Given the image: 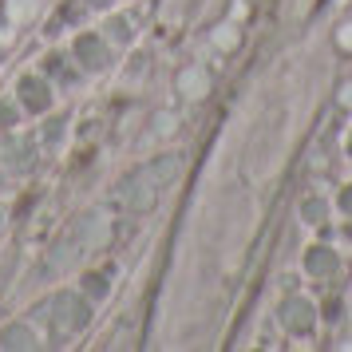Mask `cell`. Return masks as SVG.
Here are the masks:
<instances>
[{
    "mask_svg": "<svg viewBox=\"0 0 352 352\" xmlns=\"http://www.w3.org/2000/svg\"><path fill=\"white\" fill-rule=\"evenodd\" d=\"M175 175H178V159H155V162H146L143 170H135L123 182V202H127V210L131 214H146V210L159 202L162 182H170Z\"/></svg>",
    "mask_w": 352,
    "mask_h": 352,
    "instance_id": "6da1fadb",
    "label": "cell"
},
{
    "mask_svg": "<svg viewBox=\"0 0 352 352\" xmlns=\"http://www.w3.org/2000/svg\"><path fill=\"white\" fill-rule=\"evenodd\" d=\"M44 313H48V324H52V336L56 340H64V336H76L91 320L87 313V301L76 297V293H56L48 305H44Z\"/></svg>",
    "mask_w": 352,
    "mask_h": 352,
    "instance_id": "7a4b0ae2",
    "label": "cell"
},
{
    "mask_svg": "<svg viewBox=\"0 0 352 352\" xmlns=\"http://www.w3.org/2000/svg\"><path fill=\"white\" fill-rule=\"evenodd\" d=\"M281 320H285V329H289V333H309L317 317H313V305H309V301L293 297V301L281 305Z\"/></svg>",
    "mask_w": 352,
    "mask_h": 352,
    "instance_id": "3957f363",
    "label": "cell"
},
{
    "mask_svg": "<svg viewBox=\"0 0 352 352\" xmlns=\"http://www.w3.org/2000/svg\"><path fill=\"white\" fill-rule=\"evenodd\" d=\"M76 56H80V64L87 67V72H99V67L107 64V44H103L96 32H87V36L76 40Z\"/></svg>",
    "mask_w": 352,
    "mask_h": 352,
    "instance_id": "277c9868",
    "label": "cell"
},
{
    "mask_svg": "<svg viewBox=\"0 0 352 352\" xmlns=\"http://www.w3.org/2000/svg\"><path fill=\"white\" fill-rule=\"evenodd\" d=\"M20 99L28 103V111H44V107L52 103V96H48V87H44V80H32V76L20 83Z\"/></svg>",
    "mask_w": 352,
    "mask_h": 352,
    "instance_id": "5b68a950",
    "label": "cell"
},
{
    "mask_svg": "<svg viewBox=\"0 0 352 352\" xmlns=\"http://www.w3.org/2000/svg\"><path fill=\"white\" fill-rule=\"evenodd\" d=\"M0 344H4V349H36V333L28 324H8V329L0 333Z\"/></svg>",
    "mask_w": 352,
    "mask_h": 352,
    "instance_id": "8992f818",
    "label": "cell"
},
{
    "mask_svg": "<svg viewBox=\"0 0 352 352\" xmlns=\"http://www.w3.org/2000/svg\"><path fill=\"white\" fill-rule=\"evenodd\" d=\"M305 265H309L313 277H333V273H336V254H333V250H313Z\"/></svg>",
    "mask_w": 352,
    "mask_h": 352,
    "instance_id": "52a82bcc",
    "label": "cell"
},
{
    "mask_svg": "<svg viewBox=\"0 0 352 352\" xmlns=\"http://www.w3.org/2000/svg\"><path fill=\"white\" fill-rule=\"evenodd\" d=\"M206 87H210L206 72H186V76H182V91H186V96H206Z\"/></svg>",
    "mask_w": 352,
    "mask_h": 352,
    "instance_id": "ba28073f",
    "label": "cell"
},
{
    "mask_svg": "<svg viewBox=\"0 0 352 352\" xmlns=\"http://www.w3.org/2000/svg\"><path fill=\"white\" fill-rule=\"evenodd\" d=\"M83 281H87V293H99V297L107 293V277H103V273H87Z\"/></svg>",
    "mask_w": 352,
    "mask_h": 352,
    "instance_id": "9c48e42d",
    "label": "cell"
},
{
    "mask_svg": "<svg viewBox=\"0 0 352 352\" xmlns=\"http://www.w3.org/2000/svg\"><path fill=\"white\" fill-rule=\"evenodd\" d=\"M305 222H320V218H324V202H317V198H313V202H305Z\"/></svg>",
    "mask_w": 352,
    "mask_h": 352,
    "instance_id": "30bf717a",
    "label": "cell"
},
{
    "mask_svg": "<svg viewBox=\"0 0 352 352\" xmlns=\"http://www.w3.org/2000/svg\"><path fill=\"white\" fill-rule=\"evenodd\" d=\"M340 206H344V210L352 214V190H344V198H340Z\"/></svg>",
    "mask_w": 352,
    "mask_h": 352,
    "instance_id": "8fae6325",
    "label": "cell"
},
{
    "mask_svg": "<svg viewBox=\"0 0 352 352\" xmlns=\"http://www.w3.org/2000/svg\"><path fill=\"white\" fill-rule=\"evenodd\" d=\"M91 4H107V0H91Z\"/></svg>",
    "mask_w": 352,
    "mask_h": 352,
    "instance_id": "7c38bea8",
    "label": "cell"
}]
</instances>
